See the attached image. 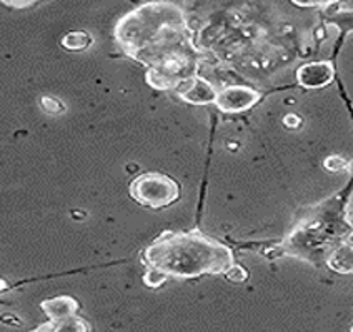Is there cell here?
I'll list each match as a JSON object with an SVG mask.
<instances>
[{
  "instance_id": "cell-1",
  "label": "cell",
  "mask_w": 353,
  "mask_h": 332,
  "mask_svg": "<svg viewBox=\"0 0 353 332\" xmlns=\"http://www.w3.org/2000/svg\"><path fill=\"white\" fill-rule=\"evenodd\" d=\"M115 35L120 49L145 67L152 89L179 92L199 77L200 52L182 10L174 3L139 7L117 23Z\"/></svg>"
},
{
  "instance_id": "cell-5",
  "label": "cell",
  "mask_w": 353,
  "mask_h": 332,
  "mask_svg": "<svg viewBox=\"0 0 353 332\" xmlns=\"http://www.w3.org/2000/svg\"><path fill=\"white\" fill-rule=\"evenodd\" d=\"M260 101V94L247 86H230L216 94L215 106L222 112H243Z\"/></svg>"
},
{
  "instance_id": "cell-16",
  "label": "cell",
  "mask_w": 353,
  "mask_h": 332,
  "mask_svg": "<svg viewBox=\"0 0 353 332\" xmlns=\"http://www.w3.org/2000/svg\"><path fill=\"white\" fill-rule=\"evenodd\" d=\"M2 2L6 3V6L15 7V9H23V7H29L34 2H37V0H2Z\"/></svg>"
},
{
  "instance_id": "cell-7",
  "label": "cell",
  "mask_w": 353,
  "mask_h": 332,
  "mask_svg": "<svg viewBox=\"0 0 353 332\" xmlns=\"http://www.w3.org/2000/svg\"><path fill=\"white\" fill-rule=\"evenodd\" d=\"M216 94L215 87L210 82L202 77H195L194 81L188 82L185 87L179 90V95L182 101H185L190 106H208L215 104Z\"/></svg>"
},
{
  "instance_id": "cell-8",
  "label": "cell",
  "mask_w": 353,
  "mask_h": 332,
  "mask_svg": "<svg viewBox=\"0 0 353 332\" xmlns=\"http://www.w3.org/2000/svg\"><path fill=\"white\" fill-rule=\"evenodd\" d=\"M40 307H42V311L46 312L47 318H49L52 322L57 324L77 314L79 302L75 301L74 297H70V295H59V297H52L42 301Z\"/></svg>"
},
{
  "instance_id": "cell-11",
  "label": "cell",
  "mask_w": 353,
  "mask_h": 332,
  "mask_svg": "<svg viewBox=\"0 0 353 332\" xmlns=\"http://www.w3.org/2000/svg\"><path fill=\"white\" fill-rule=\"evenodd\" d=\"M55 331H90V326L83 322V319L72 315V318L55 324Z\"/></svg>"
},
{
  "instance_id": "cell-15",
  "label": "cell",
  "mask_w": 353,
  "mask_h": 332,
  "mask_svg": "<svg viewBox=\"0 0 353 332\" xmlns=\"http://www.w3.org/2000/svg\"><path fill=\"white\" fill-rule=\"evenodd\" d=\"M345 166H347V162L340 157H328L327 161H325V167L330 170H340V169H343Z\"/></svg>"
},
{
  "instance_id": "cell-12",
  "label": "cell",
  "mask_w": 353,
  "mask_h": 332,
  "mask_svg": "<svg viewBox=\"0 0 353 332\" xmlns=\"http://www.w3.org/2000/svg\"><path fill=\"white\" fill-rule=\"evenodd\" d=\"M40 104H42L43 110H46L47 114H52V115L62 114L63 109H65L62 102L57 101V99H54V97H49V95H43V97L40 99Z\"/></svg>"
},
{
  "instance_id": "cell-17",
  "label": "cell",
  "mask_w": 353,
  "mask_h": 332,
  "mask_svg": "<svg viewBox=\"0 0 353 332\" xmlns=\"http://www.w3.org/2000/svg\"><path fill=\"white\" fill-rule=\"evenodd\" d=\"M283 122H285V126H292V127L300 126V119L296 117V115H294V114H288L287 117L283 119Z\"/></svg>"
},
{
  "instance_id": "cell-4",
  "label": "cell",
  "mask_w": 353,
  "mask_h": 332,
  "mask_svg": "<svg viewBox=\"0 0 353 332\" xmlns=\"http://www.w3.org/2000/svg\"><path fill=\"white\" fill-rule=\"evenodd\" d=\"M132 199L150 209H163L180 199V186L170 175L160 172H145L130 182Z\"/></svg>"
},
{
  "instance_id": "cell-14",
  "label": "cell",
  "mask_w": 353,
  "mask_h": 332,
  "mask_svg": "<svg viewBox=\"0 0 353 332\" xmlns=\"http://www.w3.org/2000/svg\"><path fill=\"white\" fill-rule=\"evenodd\" d=\"M165 281H167L165 275L160 274V272H157V271L147 269L145 275H143V282H145L148 287H159V286H162Z\"/></svg>"
},
{
  "instance_id": "cell-3",
  "label": "cell",
  "mask_w": 353,
  "mask_h": 332,
  "mask_svg": "<svg viewBox=\"0 0 353 332\" xmlns=\"http://www.w3.org/2000/svg\"><path fill=\"white\" fill-rule=\"evenodd\" d=\"M339 199H328L290 232L283 242L288 255L315 264H319L320 257L327 261L328 254L339 246V239H342L348 231L343 221L345 202H339Z\"/></svg>"
},
{
  "instance_id": "cell-10",
  "label": "cell",
  "mask_w": 353,
  "mask_h": 332,
  "mask_svg": "<svg viewBox=\"0 0 353 332\" xmlns=\"http://www.w3.org/2000/svg\"><path fill=\"white\" fill-rule=\"evenodd\" d=\"M92 43L90 35L85 32H70L62 39V46L69 50H83Z\"/></svg>"
},
{
  "instance_id": "cell-2",
  "label": "cell",
  "mask_w": 353,
  "mask_h": 332,
  "mask_svg": "<svg viewBox=\"0 0 353 332\" xmlns=\"http://www.w3.org/2000/svg\"><path fill=\"white\" fill-rule=\"evenodd\" d=\"M147 269L165 277L196 279L200 275H219L235 264L234 252L202 231H165L142 252Z\"/></svg>"
},
{
  "instance_id": "cell-9",
  "label": "cell",
  "mask_w": 353,
  "mask_h": 332,
  "mask_svg": "<svg viewBox=\"0 0 353 332\" xmlns=\"http://www.w3.org/2000/svg\"><path fill=\"white\" fill-rule=\"evenodd\" d=\"M327 266L330 267L332 271L340 272V274L353 272V244L347 241H342V244H339V246L328 254Z\"/></svg>"
},
{
  "instance_id": "cell-6",
  "label": "cell",
  "mask_w": 353,
  "mask_h": 332,
  "mask_svg": "<svg viewBox=\"0 0 353 332\" xmlns=\"http://www.w3.org/2000/svg\"><path fill=\"white\" fill-rule=\"evenodd\" d=\"M334 77L335 70L330 62H312L302 66L296 72V81L305 89H320L328 86Z\"/></svg>"
},
{
  "instance_id": "cell-13",
  "label": "cell",
  "mask_w": 353,
  "mask_h": 332,
  "mask_svg": "<svg viewBox=\"0 0 353 332\" xmlns=\"http://www.w3.org/2000/svg\"><path fill=\"white\" fill-rule=\"evenodd\" d=\"M225 277L228 279V281L243 282V281H247L248 272H247L245 269H243L242 266H239V264H234V266H232L230 269H228V271L225 272Z\"/></svg>"
}]
</instances>
